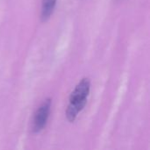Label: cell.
<instances>
[{"instance_id":"1","label":"cell","mask_w":150,"mask_h":150,"mask_svg":"<svg viewBox=\"0 0 150 150\" xmlns=\"http://www.w3.org/2000/svg\"><path fill=\"white\" fill-rule=\"evenodd\" d=\"M51 105H52L51 98H47L37 109L33 118V133H39L46 127L50 114Z\"/></svg>"},{"instance_id":"2","label":"cell","mask_w":150,"mask_h":150,"mask_svg":"<svg viewBox=\"0 0 150 150\" xmlns=\"http://www.w3.org/2000/svg\"><path fill=\"white\" fill-rule=\"evenodd\" d=\"M91 82L89 78L82 79L76 86L69 96V102H87V97L90 93Z\"/></svg>"},{"instance_id":"3","label":"cell","mask_w":150,"mask_h":150,"mask_svg":"<svg viewBox=\"0 0 150 150\" xmlns=\"http://www.w3.org/2000/svg\"><path fill=\"white\" fill-rule=\"evenodd\" d=\"M57 0H42L40 18L43 22L49 19L54 12Z\"/></svg>"}]
</instances>
